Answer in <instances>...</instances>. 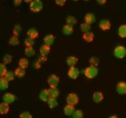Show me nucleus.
Returning <instances> with one entry per match:
<instances>
[{
	"label": "nucleus",
	"mask_w": 126,
	"mask_h": 118,
	"mask_svg": "<svg viewBox=\"0 0 126 118\" xmlns=\"http://www.w3.org/2000/svg\"><path fill=\"white\" fill-rule=\"evenodd\" d=\"M98 70L96 67L90 66L86 68L85 70V75L88 79H94L97 76Z\"/></svg>",
	"instance_id": "obj_1"
},
{
	"label": "nucleus",
	"mask_w": 126,
	"mask_h": 118,
	"mask_svg": "<svg viewBox=\"0 0 126 118\" xmlns=\"http://www.w3.org/2000/svg\"><path fill=\"white\" fill-rule=\"evenodd\" d=\"M30 9L34 13L40 12L43 9V3L40 0H33L31 2Z\"/></svg>",
	"instance_id": "obj_2"
},
{
	"label": "nucleus",
	"mask_w": 126,
	"mask_h": 118,
	"mask_svg": "<svg viewBox=\"0 0 126 118\" xmlns=\"http://www.w3.org/2000/svg\"><path fill=\"white\" fill-rule=\"evenodd\" d=\"M114 56L118 59H122L126 56V48L123 46H117L114 52Z\"/></svg>",
	"instance_id": "obj_3"
},
{
	"label": "nucleus",
	"mask_w": 126,
	"mask_h": 118,
	"mask_svg": "<svg viewBox=\"0 0 126 118\" xmlns=\"http://www.w3.org/2000/svg\"><path fill=\"white\" fill-rule=\"evenodd\" d=\"M67 103L69 105L75 106L78 104L79 102V97L75 93H70L69 94L66 99Z\"/></svg>",
	"instance_id": "obj_4"
},
{
	"label": "nucleus",
	"mask_w": 126,
	"mask_h": 118,
	"mask_svg": "<svg viewBox=\"0 0 126 118\" xmlns=\"http://www.w3.org/2000/svg\"><path fill=\"white\" fill-rule=\"evenodd\" d=\"M60 83V78L56 75H51L48 78V83L50 87H57Z\"/></svg>",
	"instance_id": "obj_5"
},
{
	"label": "nucleus",
	"mask_w": 126,
	"mask_h": 118,
	"mask_svg": "<svg viewBox=\"0 0 126 118\" xmlns=\"http://www.w3.org/2000/svg\"><path fill=\"white\" fill-rule=\"evenodd\" d=\"M67 75L71 79H76L79 77V70L76 67H71L69 69Z\"/></svg>",
	"instance_id": "obj_6"
},
{
	"label": "nucleus",
	"mask_w": 126,
	"mask_h": 118,
	"mask_svg": "<svg viewBox=\"0 0 126 118\" xmlns=\"http://www.w3.org/2000/svg\"><path fill=\"white\" fill-rule=\"evenodd\" d=\"M98 26L102 30H108L111 28V23L107 19H103L100 21Z\"/></svg>",
	"instance_id": "obj_7"
},
{
	"label": "nucleus",
	"mask_w": 126,
	"mask_h": 118,
	"mask_svg": "<svg viewBox=\"0 0 126 118\" xmlns=\"http://www.w3.org/2000/svg\"><path fill=\"white\" fill-rule=\"evenodd\" d=\"M116 90L120 94H126V83L120 82L116 85Z\"/></svg>",
	"instance_id": "obj_8"
},
{
	"label": "nucleus",
	"mask_w": 126,
	"mask_h": 118,
	"mask_svg": "<svg viewBox=\"0 0 126 118\" xmlns=\"http://www.w3.org/2000/svg\"><path fill=\"white\" fill-rule=\"evenodd\" d=\"M104 99L103 94L101 92L96 91L94 92L93 94V100L95 103H100Z\"/></svg>",
	"instance_id": "obj_9"
},
{
	"label": "nucleus",
	"mask_w": 126,
	"mask_h": 118,
	"mask_svg": "<svg viewBox=\"0 0 126 118\" xmlns=\"http://www.w3.org/2000/svg\"><path fill=\"white\" fill-rule=\"evenodd\" d=\"M3 100L7 104H11L15 100V96L11 93H6L3 96Z\"/></svg>",
	"instance_id": "obj_10"
},
{
	"label": "nucleus",
	"mask_w": 126,
	"mask_h": 118,
	"mask_svg": "<svg viewBox=\"0 0 126 118\" xmlns=\"http://www.w3.org/2000/svg\"><path fill=\"white\" fill-rule=\"evenodd\" d=\"M39 98H40V99L41 100L42 102H48L49 98H50L49 92H48V90H46V89L42 90L40 92Z\"/></svg>",
	"instance_id": "obj_11"
},
{
	"label": "nucleus",
	"mask_w": 126,
	"mask_h": 118,
	"mask_svg": "<svg viewBox=\"0 0 126 118\" xmlns=\"http://www.w3.org/2000/svg\"><path fill=\"white\" fill-rule=\"evenodd\" d=\"M75 111V109L74 106L69 105V104H67V105L65 107L64 109H63L64 114L67 116H73V114H74Z\"/></svg>",
	"instance_id": "obj_12"
},
{
	"label": "nucleus",
	"mask_w": 126,
	"mask_h": 118,
	"mask_svg": "<svg viewBox=\"0 0 126 118\" xmlns=\"http://www.w3.org/2000/svg\"><path fill=\"white\" fill-rule=\"evenodd\" d=\"M85 23H88L89 25L93 24L96 21V17L93 13H87L85 17Z\"/></svg>",
	"instance_id": "obj_13"
},
{
	"label": "nucleus",
	"mask_w": 126,
	"mask_h": 118,
	"mask_svg": "<svg viewBox=\"0 0 126 118\" xmlns=\"http://www.w3.org/2000/svg\"><path fill=\"white\" fill-rule=\"evenodd\" d=\"M9 111V105L6 102H1L0 104V113L2 115L7 114Z\"/></svg>",
	"instance_id": "obj_14"
},
{
	"label": "nucleus",
	"mask_w": 126,
	"mask_h": 118,
	"mask_svg": "<svg viewBox=\"0 0 126 118\" xmlns=\"http://www.w3.org/2000/svg\"><path fill=\"white\" fill-rule=\"evenodd\" d=\"M54 40H55V38H54V35L48 34V35L46 36L44 38V44H46V45L50 46L54 44Z\"/></svg>",
	"instance_id": "obj_15"
},
{
	"label": "nucleus",
	"mask_w": 126,
	"mask_h": 118,
	"mask_svg": "<svg viewBox=\"0 0 126 118\" xmlns=\"http://www.w3.org/2000/svg\"><path fill=\"white\" fill-rule=\"evenodd\" d=\"M78 62V59L75 56H69L67 58L66 60V63L69 67H75V65Z\"/></svg>",
	"instance_id": "obj_16"
},
{
	"label": "nucleus",
	"mask_w": 126,
	"mask_h": 118,
	"mask_svg": "<svg viewBox=\"0 0 126 118\" xmlns=\"http://www.w3.org/2000/svg\"><path fill=\"white\" fill-rule=\"evenodd\" d=\"M27 36L28 37L34 40L38 37V32L35 29L32 28V29H29V30L27 31Z\"/></svg>",
	"instance_id": "obj_17"
},
{
	"label": "nucleus",
	"mask_w": 126,
	"mask_h": 118,
	"mask_svg": "<svg viewBox=\"0 0 126 118\" xmlns=\"http://www.w3.org/2000/svg\"><path fill=\"white\" fill-rule=\"evenodd\" d=\"M83 38L84 40L87 42H91L94 40V35L93 32H85V33H83Z\"/></svg>",
	"instance_id": "obj_18"
},
{
	"label": "nucleus",
	"mask_w": 126,
	"mask_h": 118,
	"mask_svg": "<svg viewBox=\"0 0 126 118\" xmlns=\"http://www.w3.org/2000/svg\"><path fill=\"white\" fill-rule=\"evenodd\" d=\"M48 92H49L50 98H56L60 94V92H59V90L57 88V87H50L48 89Z\"/></svg>",
	"instance_id": "obj_19"
},
{
	"label": "nucleus",
	"mask_w": 126,
	"mask_h": 118,
	"mask_svg": "<svg viewBox=\"0 0 126 118\" xmlns=\"http://www.w3.org/2000/svg\"><path fill=\"white\" fill-rule=\"evenodd\" d=\"M9 87V81L4 77H1L0 79V88L1 90L7 89Z\"/></svg>",
	"instance_id": "obj_20"
},
{
	"label": "nucleus",
	"mask_w": 126,
	"mask_h": 118,
	"mask_svg": "<svg viewBox=\"0 0 126 118\" xmlns=\"http://www.w3.org/2000/svg\"><path fill=\"white\" fill-rule=\"evenodd\" d=\"M62 32L65 35H70L73 32V28L72 26L67 24V25H64L63 27Z\"/></svg>",
	"instance_id": "obj_21"
},
{
	"label": "nucleus",
	"mask_w": 126,
	"mask_h": 118,
	"mask_svg": "<svg viewBox=\"0 0 126 118\" xmlns=\"http://www.w3.org/2000/svg\"><path fill=\"white\" fill-rule=\"evenodd\" d=\"M50 52V46H48V45H43L42 46H41V48H40V53L41 55H43V56H47L49 54Z\"/></svg>",
	"instance_id": "obj_22"
},
{
	"label": "nucleus",
	"mask_w": 126,
	"mask_h": 118,
	"mask_svg": "<svg viewBox=\"0 0 126 118\" xmlns=\"http://www.w3.org/2000/svg\"><path fill=\"white\" fill-rule=\"evenodd\" d=\"M15 76H17V77L21 78L23 77L26 74V71H25V69L22 68L21 67H19L18 68H17L15 71Z\"/></svg>",
	"instance_id": "obj_23"
},
{
	"label": "nucleus",
	"mask_w": 126,
	"mask_h": 118,
	"mask_svg": "<svg viewBox=\"0 0 126 118\" xmlns=\"http://www.w3.org/2000/svg\"><path fill=\"white\" fill-rule=\"evenodd\" d=\"M47 102H48V106L51 109H53L58 106V102L55 98H50Z\"/></svg>",
	"instance_id": "obj_24"
},
{
	"label": "nucleus",
	"mask_w": 126,
	"mask_h": 118,
	"mask_svg": "<svg viewBox=\"0 0 126 118\" xmlns=\"http://www.w3.org/2000/svg\"><path fill=\"white\" fill-rule=\"evenodd\" d=\"M118 34L121 38H126V25H121L118 29Z\"/></svg>",
	"instance_id": "obj_25"
},
{
	"label": "nucleus",
	"mask_w": 126,
	"mask_h": 118,
	"mask_svg": "<svg viewBox=\"0 0 126 118\" xmlns=\"http://www.w3.org/2000/svg\"><path fill=\"white\" fill-rule=\"evenodd\" d=\"M77 22V21L76 18L72 16V15H69L68 17L66 18L67 24L69 25H71L72 27L74 26L75 25H76Z\"/></svg>",
	"instance_id": "obj_26"
},
{
	"label": "nucleus",
	"mask_w": 126,
	"mask_h": 118,
	"mask_svg": "<svg viewBox=\"0 0 126 118\" xmlns=\"http://www.w3.org/2000/svg\"><path fill=\"white\" fill-rule=\"evenodd\" d=\"M9 44L11 46H17V45H19V38H18V36L15 35L11 36L9 40Z\"/></svg>",
	"instance_id": "obj_27"
},
{
	"label": "nucleus",
	"mask_w": 126,
	"mask_h": 118,
	"mask_svg": "<svg viewBox=\"0 0 126 118\" xmlns=\"http://www.w3.org/2000/svg\"><path fill=\"white\" fill-rule=\"evenodd\" d=\"M91 29V25H89L87 23H82L81 25V30L83 32V33H85V32H90Z\"/></svg>",
	"instance_id": "obj_28"
},
{
	"label": "nucleus",
	"mask_w": 126,
	"mask_h": 118,
	"mask_svg": "<svg viewBox=\"0 0 126 118\" xmlns=\"http://www.w3.org/2000/svg\"><path fill=\"white\" fill-rule=\"evenodd\" d=\"M19 65L22 68H27L29 66V61L26 58H21L19 61Z\"/></svg>",
	"instance_id": "obj_29"
},
{
	"label": "nucleus",
	"mask_w": 126,
	"mask_h": 118,
	"mask_svg": "<svg viewBox=\"0 0 126 118\" xmlns=\"http://www.w3.org/2000/svg\"><path fill=\"white\" fill-rule=\"evenodd\" d=\"M25 53L27 57H32L35 54V51L32 47H27L25 50Z\"/></svg>",
	"instance_id": "obj_30"
},
{
	"label": "nucleus",
	"mask_w": 126,
	"mask_h": 118,
	"mask_svg": "<svg viewBox=\"0 0 126 118\" xmlns=\"http://www.w3.org/2000/svg\"><path fill=\"white\" fill-rule=\"evenodd\" d=\"M15 75V73H13V71H7L5 75H4V77L9 82V81H13L14 79Z\"/></svg>",
	"instance_id": "obj_31"
},
{
	"label": "nucleus",
	"mask_w": 126,
	"mask_h": 118,
	"mask_svg": "<svg viewBox=\"0 0 126 118\" xmlns=\"http://www.w3.org/2000/svg\"><path fill=\"white\" fill-rule=\"evenodd\" d=\"M21 32H22V27L20 25H15L13 28V34L18 36L21 34Z\"/></svg>",
	"instance_id": "obj_32"
},
{
	"label": "nucleus",
	"mask_w": 126,
	"mask_h": 118,
	"mask_svg": "<svg viewBox=\"0 0 126 118\" xmlns=\"http://www.w3.org/2000/svg\"><path fill=\"white\" fill-rule=\"evenodd\" d=\"M100 61L98 59V58H96V57H92V58L90 59L89 60V63L91 64V66H94V67H97L99 64Z\"/></svg>",
	"instance_id": "obj_33"
},
{
	"label": "nucleus",
	"mask_w": 126,
	"mask_h": 118,
	"mask_svg": "<svg viewBox=\"0 0 126 118\" xmlns=\"http://www.w3.org/2000/svg\"><path fill=\"white\" fill-rule=\"evenodd\" d=\"M13 59V57L11 55H9V54H7L5 56H4V57L3 58V63H4L5 65L9 64L11 63Z\"/></svg>",
	"instance_id": "obj_34"
},
{
	"label": "nucleus",
	"mask_w": 126,
	"mask_h": 118,
	"mask_svg": "<svg viewBox=\"0 0 126 118\" xmlns=\"http://www.w3.org/2000/svg\"><path fill=\"white\" fill-rule=\"evenodd\" d=\"M73 118H83V112L81 110H78L75 111L74 114L72 116Z\"/></svg>",
	"instance_id": "obj_35"
},
{
	"label": "nucleus",
	"mask_w": 126,
	"mask_h": 118,
	"mask_svg": "<svg viewBox=\"0 0 126 118\" xmlns=\"http://www.w3.org/2000/svg\"><path fill=\"white\" fill-rule=\"evenodd\" d=\"M7 68L5 65L4 63H1L0 65V76L1 77H4L5 73H7Z\"/></svg>",
	"instance_id": "obj_36"
},
{
	"label": "nucleus",
	"mask_w": 126,
	"mask_h": 118,
	"mask_svg": "<svg viewBox=\"0 0 126 118\" xmlns=\"http://www.w3.org/2000/svg\"><path fill=\"white\" fill-rule=\"evenodd\" d=\"M25 44L27 47H32L34 45V40L31 38L27 37L25 40Z\"/></svg>",
	"instance_id": "obj_37"
},
{
	"label": "nucleus",
	"mask_w": 126,
	"mask_h": 118,
	"mask_svg": "<svg viewBox=\"0 0 126 118\" xmlns=\"http://www.w3.org/2000/svg\"><path fill=\"white\" fill-rule=\"evenodd\" d=\"M19 118H32V116L29 112L25 111V112H23L20 114Z\"/></svg>",
	"instance_id": "obj_38"
},
{
	"label": "nucleus",
	"mask_w": 126,
	"mask_h": 118,
	"mask_svg": "<svg viewBox=\"0 0 126 118\" xmlns=\"http://www.w3.org/2000/svg\"><path fill=\"white\" fill-rule=\"evenodd\" d=\"M66 0H55V2L59 6H63L65 3Z\"/></svg>",
	"instance_id": "obj_39"
},
{
	"label": "nucleus",
	"mask_w": 126,
	"mask_h": 118,
	"mask_svg": "<svg viewBox=\"0 0 126 118\" xmlns=\"http://www.w3.org/2000/svg\"><path fill=\"white\" fill-rule=\"evenodd\" d=\"M41 66H42V63L40 62V61H39L38 60L36 61H35V62L34 63V67L35 69H40V67H41Z\"/></svg>",
	"instance_id": "obj_40"
},
{
	"label": "nucleus",
	"mask_w": 126,
	"mask_h": 118,
	"mask_svg": "<svg viewBox=\"0 0 126 118\" xmlns=\"http://www.w3.org/2000/svg\"><path fill=\"white\" fill-rule=\"evenodd\" d=\"M38 60L40 61L41 63H44L46 62V61H47V57L46 56H43V55H41V56H40L39 58H38Z\"/></svg>",
	"instance_id": "obj_41"
},
{
	"label": "nucleus",
	"mask_w": 126,
	"mask_h": 118,
	"mask_svg": "<svg viewBox=\"0 0 126 118\" xmlns=\"http://www.w3.org/2000/svg\"><path fill=\"white\" fill-rule=\"evenodd\" d=\"M22 1H23V0H14V1H13V3H14L15 6H19V5L21 4Z\"/></svg>",
	"instance_id": "obj_42"
},
{
	"label": "nucleus",
	"mask_w": 126,
	"mask_h": 118,
	"mask_svg": "<svg viewBox=\"0 0 126 118\" xmlns=\"http://www.w3.org/2000/svg\"><path fill=\"white\" fill-rule=\"evenodd\" d=\"M106 1H107V0H96V1H97L98 3L100 5L104 4V3H106Z\"/></svg>",
	"instance_id": "obj_43"
},
{
	"label": "nucleus",
	"mask_w": 126,
	"mask_h": 118,
	"mask_svg": "<svg viewBox=\"0 0 126 118\" xmlns=\"http://www.w3.org/2000/svg\"><path fill=\"white\" fill-rule=\"evenodd\" d=\"M23 1L26 3H30V2H32L33 0H23Z\"/></svg>",
	"instance_id": "obj_44"
},
{
	"label": "nucleus",
	"mask_w": 126,
	"mask_h": 118,
	"mask_svg": "<svg viewBox=\"0 0 126 118\" xmlns=\"http://www.w3.org/2000/svg\"><path fill=\"white\" fill-rule=\"evenodd\" d=\"M109 118H118V117H117V116H116V115H114V116H110Z\"/></svg>",
	"instance_id": "obj_45"
},
{
	"label": "nucleus",
	"mask_w": 126,
	"mask_h": 118,
	"mask_svg": "<svg viewBox=\"0 0 126 118\" xmlns=\"http://www.w3.org/2000/svg\"><path fill=\"white\" fill-rule=\"evenodd\" d=\"M73 1H79V0H73Z\"/></svg>",
	"instance_id": "obj_46"
},
{
	"label": "nucleus",
	"mask_w": 126,
	"mask_h": 118,
	"mask_svg": "<svg viewBox=\"0 0 126 118\" xmlns=\"http://www.w3.org/2000/svg\"><path fill=\"white\" fill-rule=\"evenodd\" d=\"M83 1H89V0H83Z\"/></svg>",
	"instance_id": "obj_47"
}]
</instances>
